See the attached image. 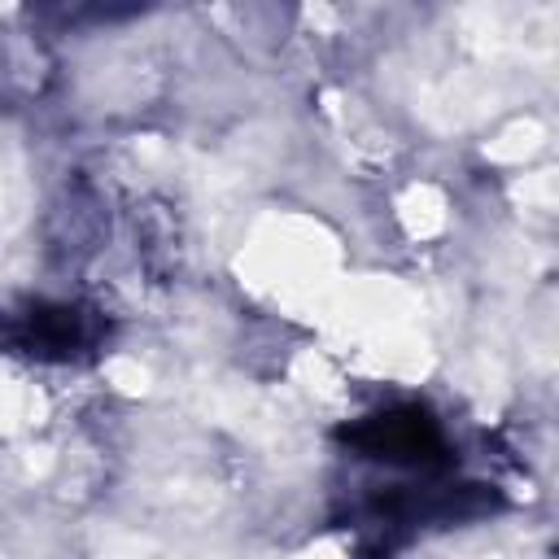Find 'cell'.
<instances>
[{"label": "cell", "mask_w": 559, "mask_h": 559, "mask_svg": "<svg viewBox=\"0 0 559 559\" xmlns=\"http://www.w3.org/2000/svg\"><path fill=\"white\" fill-rule=\"evenodd\" d=\"M367 445L380 459H424V450L437 445V432H432V424L419 411L380 415V419L367 424Z\"/></svg>", "instance_id": "6da1fadb"}]
</instances>
